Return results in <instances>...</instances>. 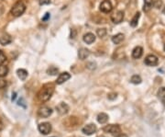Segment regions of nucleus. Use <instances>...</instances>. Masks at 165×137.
<instances>
[{
  "label": "nucleus",
  "mask_w": 165,
  "mask_h": 137,
  "mask_svg": "<svg viewBox=\"0 0 165 137\" xmlns=\"http://www.w3.org/2000/svg\"><path fill=\"white\" fill-rule=\"evenodd\" d=\"M53 86H50V85H46V86H44L41 89H40V91L39 92V94H38V98H39V99L40 100V101H42V102H45V101H48L50 99H51V97H52V95H53Z\"/></svg>",
  "instance_id": "1"
},
{
  "label": "nucleus",
  "mask_w": 165,
  "mask_h": 137,
  "mask_svg": "<svg viewBox=\"0 0 165 137\" xmlns=\"http://www.w3.org/2000/svg\"><path fill=\"white\" fill-rule=\"evenodd\" d=\"M25 9H26V6L24 5V3L21 2V1H19V2H17L13 6V7L11 8L10 12H11L12 16H14V17H19V16H21L25 12Z\"/></svg>",
  "instance_id": "2"
},
{
  "label": "nucleus",
  "mask_w": 165,
  "mask_h": 137,
  "mask_svg": "<svg viewBox=\"0 0 165 137\" xmlns=\"http://www.w3.org/2000/svg\"><path fill=\"white\" fill-rule=\"evenodd\" d=\"M103 131L105 133H108V134L114 135V136H117L121 133V128L117 124H108L103 128Z\"/></svg>",
  "instance_id": "3"
},
{
  "label": "nucleus",
  "mask_w": 165,
  "mask_h": 137,
  "mask_svg": "<svg viewBox=\"0 0 165 137\" xmlns=\"http://www.w3.org/2000/svg\"><path fill=\"white\" fill-rule=\"evenodd\" d=\"M38 129H39L40 134L47 135L52 132V125H51L50 122H42V123L39 124Z\"/></svg>",
  "instance_id": "4"
},
{
  "label": "nucleus",
  "mask_w": 165,
  "mask_h": 137,
  "mask_svg": "<svg viewBox=\"0 0 165 137\" xmlns=\"http://www.w3.org/2000/svg\"><path fill=\"white\" fill-rule=\"evenodd\" d=\"M97 131V128L95 126V124L94 123H89L87 125H85L82 129V132L85 135H92L94 134H95Z\"/></svg>",
  "instance_id": "5"
},
{
  "label": "nucleus",
  "mask_w": 165,
  "mask_h": 137,
  "mask_svg": "<svg viewBox=\"0 0 165 137\" xmlns=\"http://www.w3.org/2000/svg\"><path fill=\"white\" fill-rule=\"evenodd\" d=\"M53 113V110L49 107H41L40 110H38V115L40 117V118H48L52 115Z\"/></svg>",
  "instance_id": "6"
},
{
  "label": "nucleus",
  "mask_w": 165,
  "mask_h": 137,
  "mask_svg": "<svg viewBox=\"0 0 165 137\" xmlns=\"http://www.w3.org/2000/svg\"><path fill=\"white\" fill-rule=\"evenodd\" d=\"M123 20H124V13H123V11H116V12H115L111 16V20L115 24L120 23Z\"/></svg>",
  "instance_id": "7"
},
{
  "label": "nucleus",
  "mask_w": 165,
  "mask_h": 137,
  "mask_svg": "<svg viewBox=\"0 0 165 137\" xmlns=\"http://www.w3.org/2000/svg\"><path fill=\"white\" fill-rule=\"evenodd\" d=\"M145 64H147V65H149V66H155V65H157L158 64V57L157 56H155V55H148L146 58H145Z\"/></svg>",
  "instance_id": "8"
},
{
  "label": "nucleus",
  "mask_w": 165,
  "mask_h": 137,
  "mask_svg": "<svg viewBox=\"0 0 165 137\" xmlns=\"http://www.w3.org/2000/svg\"><path fill=\"white\" fill-rule=\"evenodd\" d=\"M56 110H57V112H58L60 115H64V114L68 113V111H69V106H68L66 103H64V102H61L60 104H58V105L56 106Z\"/></svg>",
  "instance_id": "9"
},
{
  "label": "nucleus",
  "mask_w": 165,
  "mask_h": 137,
  "mask_svg": "<svg viewBox=\"0 0 165 137\" xmlns=\"http://www.w3.org/2000/svg\"><path fill=\"white\" fill-rule=\"evenodd\" d=\"M100 10L104 13H109L112 10V5L109 0H104L100 5Z\"/></svg>",
  "instance_id": "10"
},
{
  "label": "nucleus",
  "mask_w": 165,
  "mask_h": 137,
  "mask_svg": "<svg viewBox=\"0 0 165 137\" xmlns=\"http://www.w3.org/2000/svg\"><path fill=\"white\" fill-rule=\"evenodd\" d=\"M71 78V75L67 72H64V73H61L60 74V76L58 77L57 80H56V84L57 85H61L62 83L66 82L67 80H69Z\"/></svg>",
  "instance_id": "11"
},
{
  "label": "nucleus",
  "mask_w": 165,
  "mask_h": 137,
  "mask_svg": "<svg viewBox=\"0 0 165 137\" xmlns=\"http://www.w3.org/2000/svg\"><path fill=\"white\" fill-rule=\"evenodd\" d=\"M82 40H83V42H86L87 44H91V43H93V42L95 41V36L93 33H90V32H89V33H86V34L83 35Z\"/></svg>",
  "instance_id": "12"
},
{
  "label": "nucleus",
  "mask_w": 165,
  "mask_h": 137,
  "mask_svg": "<svg viewBox=\"0 0 165 137\" xmlns=\"http://www.w3.org/2000/svg\"><path fill=\"white\" fill-rule=\"evenodd\" d=\"M90 55V52L86 48H81L78 52V56L81 60H85Z\"/></svg>",
  "instance_id": "13"
},
{
  "label": "nucleus",
  "mask_w": 165,
  "mask_h": 137,
  "mask_svg": "<svg viewBox=\"0 0 165 137\" xmlns=\"http://www.w3.org/2000/svg\"><path fill=\"white\" fill-rule=\"evenodd\" d=\"M108 121V115L107 113H104V112H101L97 115V122L101 124H104L106 123Z\"/></svg>",
  "instance_id": "14"
},
{
  "label": "nucleus",
  "mask_w": 165,
  "mask_h": 137,
  "mask_svg": "<svg viewBox=\"0 0 165 137\" xmlns=\"http://www.w3.org/2000/svg\"><path fill=\"white\" fill-rule=\"evenodd\" d=\"M143 54V49L139 46H137L134 48L133 52H132V57L135 58V59H138L141 57V55Z\"/></svg>",
  "instance_id": "15"
},
{
  "label": "nucleus",
  "mask_w": 165,
  "mask_h": 137,
  "mask_svg": "<svg viewBox=\"0 0 165 137\" xmlns=\"http://www.w3.org/2000/svg\"><path fill=\"white\" fill-rule=\"evenodd\" d=\"M123 41H124V35L121 34V33H118V34H116V35H115V36L112 37V42L115 44H119Z\"/></svg>",
  "instance_id": "16"
},
{
  "label": "nucleus",
  "mask_w": 165,
  "mask_h": 137,
  "mask_svg": "<svg viewBox=\"0 0 165 137\" xmlns=\"http://www.w3.org/2000/svg\"><path fill=\"white\" fill-rule=\"evenodd\" d=\"M12 42V39L9 35H3L0 37V44L2 45H7Z\"/></svg>",
  "instance_id": "17"
},
{
  "label": "nucleus",
  "mask_w": 165,
  "mask_h": 137,
  "mask_svg": "<svg viewBox=\"0 0 165 137\" xmlns=\"http://www.w3.org/2000/svg\"><path fill=\"white\" fill-rule=\"evenodd\" d=\"M17 75L20 80H25L27 77V72L25 69H18L17 70Z\"/></svg>",
  "instance_id": "18"
},
{
  "label": "nucleus",
  "mask_w": 165,
  "mask_h": 137,
  "mask_svg": "<svg viewBox=\"0 0 165 137\" xmlns=\"http://www.w3.org/2000/svg\"><path fill=\"white\" fill-rule=\"evenodd\" d=\"M158 98L161 99L162 103L163 104V106L165 107V87H161L158 91Z\"/></svg>",
  "instance_id": "19"
},
{
  "label": "nucleus",
  "mask_w": 165,
  "mask_h": 137,
  "mask_svg": "<svg viewBox=\"0 0 165 137\" xmlns=\"http://www.w3.org/2000/svg\"><path fill=\"white\" fill-rule=\"evenodd\" d=\"M153 0H144V7H143V10L144 11H149L150 9V7H152L153 5Z\"/></svg>",
  "instance_id": "20"
},
{
  "label": "nucleus",
  "mask_w": 165,
  "mask_h": 137,
  "mask_svg": "<svg viewBox=\"0 0 165 137\" xmlns=\"http://www.w3.org/2000/svg\"><path fill=\"white\" fill-rule=\"evenodd\" d=\"M8 74V67L6 65H0V77H5Z\"/></svg>",
  "instance_id": "21"
},
{
  "label": "nucleus",
  "mask_w": 165,
  "mask_h": 137,
  "mask_svg": "<svg viewBox=\"0 0 165 137\" xmlns=\"http://www.w3.org/2000/svg\"><path fill=\"white\" fill-rule=\"evenodd\" d=\"M140 17V13L139 12H137L134 16V18L132 19V20L130 21V26L133 28H135L138 25V19Z\"/></svg>",
  "instance_id": "22"
},
{
  "label": "nucleus",
  "mask_w": 165,
  "mask_h": 137,
  "mask_svg": "<svg viewBox=\"0 0 165 137\" xmlns=\"http://www.w3.org/2000/svg\"><path fill=\"white\" fill-rule=\"evenodd\" d=\"M141 77H139V76H138V75H135V76H133L131 78H130V82L132 83V84H134V85H138V84H140L141 83Z\"/></svg>",
  "instance_id": "23"
},
{
  "label": "nucleus",
  "mask_w": 165,
  "mask_h": 137,
  "mask_svg": "<svg viewBox=\"0 0 165 137\" xmlns=\"http://www.w3.org/2000/svg\"><path fill=\"white\" fill-rule=\"evenodd\" d=\"M58 68L57 67H54V66H51L48 70H47V73L48 75H51V76H55L58 74Z\"/></svg>",
  "instance_id": "24"
},
{
  "label": "nucleus",
  "mask_w": 165,
  "mask_h": 137,
  "mask_svg": "<svg viewBox=\"0 0 165 137\" xmlns=\"http://www.w3.org/2000/svg\"><path fill=\"white\" fill-rule=\"evenodd\" d=\"M96 34H97L98 37L103 38V37H105L107 35V29H98L96 30Z\"/></svg>",
  "instance_id": "25"
},
{
  "label": "nucleus",
  "mask_w": 165,
  "mask_h": 137,
  "mask_svg": "<svg viewBox=\"0 0 165 137\" xmlns=\"http://www.w3.org/2000/svg\"><path fill=\"white\" fill-rule=\"evenodd\" d=\"M6 63V56L3 53V51L0 50V65H3Z\"/></svg>",
  "instance_id": "26"
},
{
  "label": "nucleus",
  "mask_w": 165,
  "mask_h": 137,
  "mask_svg": "<svg viewBox=\"0 0 165 137\" xmlns=\"http://www.w3.org/2000/svg\"><path fill=\"white\" fill-rule=\"evenodd\" d=\"M18 105L19 106H22L23 108H26V104H25V101H24L23 98H20V99L18 101Z\"/></svg>",
  "instance_id": "27"
},
{
  "label": "nucleus",
  "mask_w": 165,
  "mask_h": 137,
  "mask_svg": "<svg viewBox=\"0 0 165 137\" xmlns=\"http://www.w3.org/2000/svg\"><path fill=\"white\" fill-rule=\"evenodd\" d=\"M162 5H163V2H162L161 0H157V1L155 2V4H154L155 7H157V8H159Z\"/></svg>",
  "instance_id": "28"
},
{
  "label": "nucleus",
  "mask_w": 165,
  "mask_h": 137,
  "mask_svg": "<svg viewBox=\"0 0 165 137\" xmlns=\"http://www.w3.org/2000/svg\"><path fill=\"white\" fill-rule=\"evenodd\" d=\"M6 86V82L5 80L0 79V88H3V87H5Z\"/></svg>",
  "instance_id": "29"
},
{
  "label": "nucleus",
  "mask_w": 165,
  "mask_h": 137,
  "mask_svg": "<svg viewBox=\"0 0 165 137\" xmlns=\"http://www.w3.org/2000/svg\"><path fill=\"white\" fill-rule=\"evenodd\" d=\"M49 19H50V13H46L45 16L42 18V20H43V21H47Z\"/></svg>",
  "instance_id": "30"
},
{
  "label": "nucleus",
  "mask_w": 165,
  "mask_h": 137,
  "mask_svg": "<svg viewBox=\"0 0 165 137\" xmlns=\"http://www.w3.org/2000/svg\"><path fill=\"white\" fill-rule=\"evenodd\" d=\"M108 98L109 99H115L116 98V94H115V93H112V94H109Z\"/></svg>",
  "instance_id": "31"
},
{
  "label": "nucleus",
  "mask_w": 165,
  "mask_h": 137,
  "mask_svg": "<svg viewBox=\"0 0 165 137\" xmlns=\"http://www.w3.org/2000/svg\"><path fill=\"white\" fill-rule=\"evenodd\" d=\"M16 97H17V93H16V92H14V93L12 94V98H11V99H12V101L16 99Z\"/></svg>",
  "instance_id": "32"
},
{
  "label": "nucleus",
  "mask_w": 165,
  "mask_h": 137,
  "mask_svg": "<svg viewBox=\"0 0 165 137\" xmlns=\"http://www.w3.org/2000/svg\"><path fill=\"white\" fill-rule=\"evenodd\" d=\"M3 128H4V125H3V123H2V122H0V132H1L2 130H3Z\"/></svg>",
  "instance_id": "33"
},
{
  "label": "nucleus",
  "mask_w": 165,
  "mask_h": 137,
  "mask_svg": "<svg viewBox=\"0 0 165 137\" xmlns=\"http://www.w3.org/2000/svg\"><path fill=\"white\" fill-rule=\"evenodd\" d=\"M117 137H128V135H122V134H120L119 135H117Z\"/></svg>",
  "instance_id": "34"
},
{
  "label": "nucleus",
  "mask_w": 165,
  "mask_h": 137,
  "mask_svg": "<svg viewBox=\"0 0 165 137\" xmlns=\"http://www.w3.org/2000/svg\"><path fill=\"white\" fill-rule=\"evenodd\" d=\"M163 13H164V15H165V7H164V9H163Z\"/></svg>",
  "instance_id": "35"
},
{
  "label": "nucleus",
  "mask_w": 165,
  "mask_h": 137,
  "mask_svg": "<svg viewBox=\"0 0 165 137\" xmlns=\"http://www.w3.org/2000/svg\"><path fill=\"white\" fill-rule=\"evenodd\" d=\"M164 51H165V44H164Z\"/></svg>",
  "instance_id": "36"
},
{
  "label": "nucleus",
  "mask_w": 165,
  "mask_h": 137,
  "mask_svg": "<svg viewBox=\"0 0 165 137\" xmlns=\"http://www.w3.org/2000/svg\"><path fill=\"white\" fill-rule=\"evenodd\" d=\"M53 137H54V136H53Z\"/></svg>",
  "instance_id": "37"
}]
</instances>
